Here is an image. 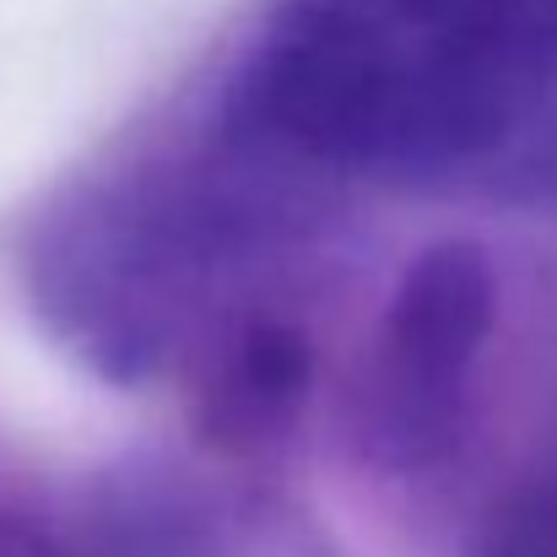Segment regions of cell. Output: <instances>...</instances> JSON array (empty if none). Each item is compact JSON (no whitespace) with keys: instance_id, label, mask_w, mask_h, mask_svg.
Listing matches in <instances>:
<instances>
[{"instance_id":"obj_5","label":"cell","mask_w":557,"mask_h":557,"mask_svg":"<svg viewBox=\"0 0 557 557\" xmlns=\"http://www.w3.org/2000/svg\"><path fill=\"white\" fill-rule=\"evenodd\" d=\"M211 509L174 471H109L0 531V557H206Z\"/></svg>"},{"instance_id":"obj_7","label":"cell","mask_w":557,"mask_h":557,"mask_svg":"<svg viewBox=\"0 0 557 557\" xmlns=\"http://www.w3.org/2000/svg\"><path fill=\"white\" fill-rule=\"evenodd\" d=\"M553 466H557V460H553Z\"/></svg>"},{"instance_id":"obj_1","label":"cell","mask_w":557,"mask_h":557,"mask_svg":"<svg viewBox=\"0 0 557 557\" xmlns=\"http://www.w3.org/2000/svg\"><path fill=\"white\" fill-rule=\"evenodd\" d=\"M211 103L325 189L455 185L557 114V0H265Z\"/></svg>"},{"instance_id":"obj_3","label":"cell","mask_w":557,"mask_h":557,"mask_svg":"<svg viewBox=\"0 0 557 557\" xmlns=\"http://www.w3.org/2000/svg\"><path fill=\"white\" fill-rule=\"evenodd\" d=\"M498 314L504 282L476 238H433L400 265L352 389V438L379 476L422 482L466 449Z\"/></svg>"},{"instance_id":"obj_6","label":"cell","mask_w":557,"mask_h":557,"mask_svg":"<svg viewBox=\"0 0 557 557\" xmlns=\"http://www.w3.org/2000/svg\"><path fill=\"white\" fill-rule=\"evenodd\" d=\"M466 557H557V466L515 476L476 520Z\"/></svg>"},{"instance_id":"obj_4","label":"cell","mask_w":557,"mask_h":557,"mask_svg":"<svg viewBox=\"0 0 557 557\" xmlns=\"http://www.w3.org/2000/svg\"><path fill=\"white\" fill-rule=\"evenodd\" d=\"M180 369L195 438L211 455L249 460L304 422L320 384V347L293 309L244 298L195 336Z\"/></svg>"},{"instance_id":"obj_2","label":"cell","mask_w":557,"mask_h":557,"mask_svg":"<svg viewBox=\"0 0 557 557\" xmlns=\"http://www.w3.org/2000/svg\"><path fill=\"white\" fill-rule=\"evenodd\" d=\"M325 185L238 136L211 92L163 141L54 195L22 233V287L49 336L114 384L185 363L244 282L314 222Z\"/></svg>"}]
</instances>
